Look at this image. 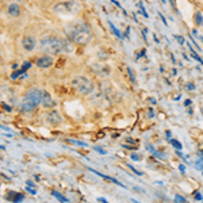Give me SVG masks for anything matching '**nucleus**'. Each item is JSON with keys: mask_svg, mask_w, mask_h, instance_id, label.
<instances>
[{"mask_svg": "<svg viewBox=\"0 0 203 203\" xmlns=\"http://www.w3.org/2000/svg\"><path fill=\"white\" fill-rule=\"evenodd\" d=\"M175 37H176L177 42L180 43V45H183V43H184V38H183V37H180V35H175Z\"/></svg>", "mask_w": 203, "mask_h": 203, "instance_id": "nucleus-26", "label": "nucleus"}, {"mask_svg": "<svg viewBox=\"0 0 203 203\" xmlns=\"http://www.w3.org/2000/svg\"><path fill=\"white\" fill-rule=\"evenodd\" d=\"M190 104H191V100H190V99H187V100L184 102V106H190Z\"/></svg>", "mask_w": 203, "mask_h": 203, "instance_id": "nucleus-39", "label": "nucleus"}, {"mask_svg": "<svg viewBox=\"0 0 203 203\" xmlns=\"http://www.w3.org/2000/svg\"><path fill=\"white\" fill-rule=\"evenodd\" d=\"M67 35L72 42L77 45H87L92 39V31L88 27L87 23L84 22H77L72 24L69 28H67Z\"/></svg>", "mask_w": 203, "mask_h": 203, "instance_id": "nucleus-2", "label": "nucleus"}, {"mask_svg": "<svg viewBox=\"0 0 203 203\" xmlns=\"http://www.w3.org/2000/svg\"><path fill=\"white\" fill-rule=\"evenodd\" d=\"M79 4L76 2H65V3H60L54 7L56 12H76L79 11Z\"/></svg>", "mask_w": 203, "mask_h": 203, "instance_id": "nucleus-5", "label": "nucleus"}, {"mask_svg": "<svg viewBox=\"0 0 203 203\" xmlns=\"http://www.w3.org/2000/svg\"><path fill=\"white\" fill-rule=\"evenodd\" d=\"M146 149H148V150H150V152H152V153H154V152H156V150H154L153 148H152V146H150V145H148V146H146Z\"/></svg>", "mask_w": 203, "mask_h": 203, "instance_id": "nucleus-35", "label": "nucleus"}, {"mask_svg": "<svg viewBox=\"0 0 203 203\" xmlns=\"http://www.w3.org/2000/svg\"><path fill=\"white\" fill-rule=\"evenodd\" d=\"M202 173H203V171H202Z\"/></svg>", "mask_w": 203, "mask_h": 203, "instance_id": "nucleus-45", "label": "nucleus"}, {"mask_svg": "<svg viewBox=\"0 0 203 203\" xmlns=\"http://www.w3.org/2000/svg\"><path fill=\"white\" fill-rule=\"evenodd\" d=\"M187 88H188V89H194V84H187Z\"/></svg>", "mask_w": 203, "mask_h": 203, "instance_id": "nucleus-40", "label": "nucleus"}, {"mask_svg": "<svg viewBox=\"0 0 203 203\" xmlns=\"http://www.w3.org/2000/svg\"><path fill=\"white\" fill-rule=\"evenodd\" d=\"M69 144H73V145H76V146H87V144L85 142H81V141H77V140H68Z\"/></svg>", "mask_w": 203, "mask_h": 203, "instance_id": "nucleus-17", "label": "nucleus"}, {"mask_svg": "<svg viewBox=\"0 0 203 203\" xmlns=\"http://www.w3.org/2000/svg\"><path fill=\"white\" fill-rule=\"evenodd\" d=\"M127 75L130 77V81H131L133 84H136V76H134V73H133V71H131V68H130V67H127Z\"/></svg>", "mask_w": 203, "mask_h": 203, "instance_id": "nucleus-18", "label": "nucleus"}, {"mask_svg": "<svg viewBox=\"0 0 203 203\" xmlns=\"http://www.w3.org/2000/svg\"><path fill=\"white\" fill-rule=\"evenodd\" d=\"M41 99H42V89L38 88H31L28 89L24 95L23 100L20 102V110L23 112H31L41 104Z\"/></svg>", "mask_w": 203, "mask_h": 203, "instance_id": "nucleus-3", "label": "nucleus"}, {"mask_svg": "<svg viewBox=\"0 0 203 203\" xmlns=\"http://www.w3.org/2000/svg\"><path fill=\"white\" fill-rule=\"evenodd\" d=\"M127 166H129V168L131 169V171H133V172L136 173V175H138V176H142V172H140V171H138V169H136V168H134V166H133L131 164H127Z\"/></svg>", "mask_w": 203, "mask_h": 203, "instance_id": "nucleus-23", "label": "nucleus"}, {"mask_svg": "<svg viewBox=\"0 0 203 203\" xmlns=\"http://www.w3.org/2000/svg\"><path fill=\"white\" fill-rule=\"evenodd\" d=\"M99 202H102V203H107V201H106L104 198H99Z\"/></svg>", "mask_w": 203, "mask_h": 203, "instance_id": "nucleus-41", "label": "nucleus"}, {"mask_svg": "<svg viewBox=\"0 0 203 203\" xmlns=\"http://www.w3.org/2000/svg\"><path fill=\"white\" fill-rule=\"evenodd\" d=\"M161 3H162V4H166V2H165V0H161Z\"/></svg>", "mask_w": 203, "mask_h": 203, "instance_id": "nucleus-43", "label": "nucleus"}, {"mask_svg": "<svg viewBox=\"0 0 203 203\" xmlns=\"http://www.w3.org/2000/svg\"><path fill=\"white\" fill-rule=\"evenodd\" d=\"M8 14H10L12 18H18V16L20 15V7H19V4H16V3L8 4Z\"/></svg>", "mask_w": 203, "mask_h": 203, "instance_id": "nucleus-11", "label": "nucleus"}, {"mask_svg": "<svg viewBox=\"0 0 203 203\" xmlns=\"http://www.w3.org/2000/svg\"><path fill=\"white\" fill-rule=\"evenodd\" d=\"M186 198L184 196H181V195H176L175 196V203H186Z\"/></svg>", "mask_w": 203, "mask_h": 203, "instance_id": "nucleus-21", "label": "nucleus"}, {"mask_svg": "<svg viewBox=\"0 0 203 203\" xmlns=\"http://www.w3.org/2000/svg\"><path fill=\"white\" fill-rule=\"evenodd\" d=\"M22 73H24V72L22 71V69H20V71H16V72H14V73H12V75H11V77H12V79H16V77H18V76H20V75H22Z\"/></svg>", "mask_w": 203, "mask_h": 203, "instance_id": "nucleus-25", "label": "nucleus"}, {"mask_svg": "<svg viewBox=\"0 0 203 203\" xmlns=\"http://www.w3.org/2000/svg\"><path fill=\"white\" fill-rule=\"evenodd\" d=\"M108 26H110V28H111V30H112V32H114V34H115V35L118 37V38H119V39H123V37L121 35V32L116 30V28H115V26H114V24H112L111 22H110V20H108Z\"/></svg>", "mask_w": 203, "mask_h": 203, "instance_id": "nucleus-16", "label": "nucleus"}, {"mask_svg": "<svg viewBox=\"0 0 203 203\" xmlns=\"http://www.w3.org/2000/svg\"><path fill=\"white\" fill-rule=\"evenodd\" d=\"M28 68H31V62H28V61H26V62L23 64V67H22V71H23V72H26Z\"/></svg>", "mask_w": 203, "mask_h": 203, "instance_id": "nucleus-24", "label": "nucleus"}, {"mask_svg": "<svg viewBox=\"0 0 203 203\" xmlns=\"http://www.w3.org/2000/svg\"><path fill=\"white\" fill-rule=\"evenodd\" d=\"M72 87L79 93H83V95H88V93L93 91V83L85 76H76L72 80Z\"/></svg>", "mask_w": 203, "mask_h": 203, "instance_id": "nucleus-4", "label": "nucleus"}, {"mask_svg": "<svg viewBox=\"0 0 203 203\" xmlns=\"http://www.w3.org/2000/svg\"><path fill=\"white\" fill-rule=\"evenodd\" d=\"M138 7H140V10H141V12H142V15L145 16V18H148V12H146V10H145V7H144V4H142V2H138V4H137Z\"/></svg>", "mask_w": 203, "mask_h": 203, "instance_id": "nucleus-20", "label": "nucleus"}, {"mask_svg": "<svg viewBox=\"0 0 203 203\" xmlns=\"http://www.w3.org/2000/svg\"><path fill=\"white\" fill-rule=\"evenodd\" d=\"M26 190H27L30 194H32V195H35V194H37V191H35V190H30V188H26Z\"/></svg>", "mask_w": 203, "mask_h": 203, "instance_id": "nucleus-37", "label": "nucleus"}, {"mask_svg": "<svg viewBox=\"0 0 203 203\" xmlns=\"http://www.w3.org/2000/svg\"><path fill=\"white\" fill-rule=\"evenodd\" d=\"M24 199V196L22 194H19V192H8L7 194V201H10V202H15V203H18V202H22Z\"/></svg>", "mask_w": 203, "mask_h": 203, "instance_id": "nucleus-12", "label": "nucleus"}, {"mask_svg": "<svg viewBox=\"0 0 203 203\" xmlns=\"http://www.w3.org/2000/svg\"><path fill=\"white\" fill-rule=\"evenodd\" d=\"M133 203H138V202H137V201H134V199H133Z\"/></svg>", "mask_w": 203, "mask_h": 203, "instance_id": "nucleus-44", "label": "nucleus"}, {"mask_svg": "<svg viewBox=\"0 0 203 203\" xmlns=\"http://www.w3.org/2000/svg\"><path fill=\"white\" fill-rule=\"evenodd\" d=\"M158 15H160V18H161V20H162V23H164L165 26H166V20H165V18H164V15H162L161 12H158Z\"/></svg>", "mask_w": 203, "mask_h": 203, "instance_id": "nucleus-32", "label": "nucleus"}, {"mask_svg": "<svg viewBox=\"0 0 203 203\" xmlns=\"http://www.w3.org/2000/svg\"><path fill=\"white\" fill-rule=\"evenodd\" d=\"M191 41H192V43H194V45H195V47H198V49H201V47H199V45H198V43H196V42H195V39H194V38H192V37H191Z\"/></svg>", "mask_w": 203, "mask_h": 203, "instance_id": "nucleus-36", "label": "nucleus"}, {"mask_svg": "<svg viewBox=\"0 0 203 203\" xmlns=\"http://www.w3.org/2000/svg\"><path fill=\"white\" fill-rule=\"evenodd\" d=\"M169 142H171V145H172L173 148H176V149H181L183 148V145L177 140H169Z\"/></svg>", "mask_w": 203, "mask_h": 203, "instance_id": "nucleus-19", "label": "nucleus"}, {"mask_svg": "<svg viewBox=\"0 0 203 203\" xmlns=\"http://www.w3.org/2000/svg\"><path fill=\"white\" fill-rule=\"evenodd\" d=\"M194 22H195V24H196V26H202V24H203V15H202V12H199V11L195 12Z\"/></svg>", "mask_w": 203, "mask_h": 203, "instance_id": "nucleus-13", "label": "nucleus"}, {"mask_svg": "<svg viewBox=\"0 0 203 203\" xmlns=\"http://www.w3.org/2000/svg\"><path fill=\"white\" fill-rule=\"evenodd\" d=\"M179 171H180L181 173H184V172H186V166L183 165V164H181V165H179Z\"/></svg>", "mask_w": 203, "mask_h": 203, "instance_id": "nucleus-31", "label": "nucleus"}, {"mask_svg": "<svg viewBox=\"0 0 203 203\" xmlns=\"http://www.w3.org/2000/svg\"><path fill=\"white\" fill-rule=\"evenodd\" d=\"M35 45H37V42L32 35H24L22 38V47L26 52H32L35 49Z\"/></svg>", "mask_w": 203, "mask_h": 203, "instance_id": "nucleus-6", "label": "nucleus"}, {"mask_svg": "<svg viewBox=\"0 0 203 203\" xmlns=\"http://www.w3.org/2000/svg\"><path fill=\"white\" fill-rule=\"evenodd\" d=\"M46 121H47V123L57 125V123H60L61 122V116H60V114L57 111H52V112H49L46 115Z\"/></svg>", "mask_w": 203, "mask_h": 203, "instance_id": "nucleus-10", "label": "nucleus"}, {"mask_svg": "<svg viewBox=\"0 0 203 203\" xmlns=\"http://www.w3.org/2000/svg\"><path fill=\"white\" fill-rule=\"evenodd\" d=\"M146 115H148V118H153V116H154L153 110H152V108H149V110H148V114H146Z\"/></svg>", "mask_w": 203, "mask_h": 203, "instance_id": "nucleus-28", "label": "nucleus"}, {"mask_svg": "<svg viewBox=\"0 0 203 203\" xmlns=\"http://www.w3.org/2000/svg\"><path fill=\"white\" fill-rule=\"evenodd\" d=\"M153 154H154V156H156L157 158H164V153H158V152H154Z\"/></svg>", "mask_w": 203, "mask_h": 203, "instance_id": "nucleus-30", "label": "nucleus"}, {"mask_svg": "<svg viewBox=\"0 0 203 203\" xmlns=\"http://www.w3.org/2000/svg\"><path fill=\"white\" fill-rule=\"evenodd\" d=\"M131 160H134V161H140L141 157L138 156V154H131Z\"/></svg>", "mask_w": 203, "mask_h": 203, "instance_id": "nucleus-29", "label": "nucleus"}, {"mask_svg": "<svg viewBox=\"0 0 203 203\" xmlns=\"http://www.w3.org/2000/svg\"><path fill=\"white\" fill-rule=\"evenodd\" d=\"M52 64H53L52 56L45 54V56H42V57H39V58H37V65H38L39 68H42V69L52 67Z\"/></svg>", "mask_w": 203, "mask_h": 203, "instance_id": "nucleus-9", "label": "nucleus"}, {"mask_svg": "<svg viewBox=\"0 0 203 203\" xmlns=\"http://www.w3.org/2000/svg\"><path fill=\"white\" fill-rule=\"evenodd\" d=\"M141 56H145V50H142V52L140 53V54H137V58H140Z\"/></svg>", "mask_w": 203, "mask_h": 203, "instance_id": "nucleus-38", "label": "nucleus"}, {"mask_svg": "<svg viewBox=\"0 0 203 203\" xmlns=\"http://www.w3.org/2000/svg\"><path fill=\"white\" fill-rule=\"evenodd\" d=\"M92 71L97 73V75H102V76H108L110 75V68L104 64H93L91 65Z\"/></svg>", "mask_w": 203, "mask_h": 203, "instance_id": "nucleus-7", "label": "nucleus"}, {"mask_svg": "<svg viewBox=\"0 0 203 203\" xmlns=\"http://www.w3.org/2000/svg\"><path fill=\"white\" fill-rule=\"evenodd\" d=\"M196 169L203 171V157H199V160L196 161Z\"/></svg>", "mask_w": 203, "mask_h": 203, "instance_id": "nucleus-22", "label": "nucleus"}, {"mask_svg": "<svg viewBox=\"0 0 203 203\" xmlns=\"http://www.w3.org/2000/svg\"><path fill=\"white\" fill-rule=\"evenodd\" d=\"M148 102H150V104H156L157 102H156V99H154V97H149L148 99Z\"/></svg>", "mask_w": 203, "mask_h": 203, "instance_id": "nucleus-33", "label": "nucleus"}, {"mask_svg": "<svg viewBox=\"0 0 203 203\" xmlns=\"http://www.w3.org/2000/svg\"><path fill=\"white\" fill-rule=\"evenodd\" d=\"M52 195H53V196H56L60 202H65V203L69 202V199H67V198L64 196V195H61V194L58 192V191H52Z\"/></svg>", "mask_w": 203, "mask_h": 203, "instance_id": "nucleus-15", "label": "nucleus"}, {"mask_svg": "<svg viewBox=\"0 0 203 203\" xmlns=\"http://www.w3.org/2000/svg\"><path fill=\"white\" fill-rule=\"evenodd\" d=\"M39 50L47 56L60 54L64 50H71L67 41L56 35H45L39 41Z\"/></svg>", "mask_w": 203, "mask_h": 203, "instance_id": "nucleus-1", "label": "nucleus"}, {"mask_svg": "<svg viewBox=\"0 0 203 203\" xmlns=\"http://www.w3.org/2000/svg\"><path fill=\"white\" fill-rule=\"evenodd\" d=\"M95 150H96V152H99V153H102V154H104V153H106L104 150H103V149H100V148H95Z\"/></svg>", "mask_w": 203, "mask_h": 203, "instance_id": "nucleus-34", "label": "nucleus"}, {"mask_svg": "<svg viewBox=\"0 0 203 203\" xmlns=\"http://www.w3.org/2000/svg\"><path fill=\"white\" fill-rule=\"evenodd\" d=\"M41 104L43 106V107H53L56 103H54V100H53V97L52 95L49 93L47 91H45V89H42V99H41Z\"/></svg>", "mask_w": 203, "mask_h": 203, "instance_id": "nucleus-8", "label": "nucleus"}, {"mask_svg": "<svg viewBox=\"0 0 203 203\" xmlns=\"http://www.w3.org/2000/svg\"><path fill=\"white\" fill-rule=\"evenodd\" d=\"M203 196H202V194H199V192H195V201H202Z\"/></svg>", "mask_w": 203, "mask_h": 203, "instance_id": "nucleus-27", "label": "nucleus"}, {"mask_svg": "<svg viewBox=\"0 0 203 203\" xmlns=\"http://www.w3.org/2000/svg\"><path fill=\"white\" fill-rule=\"evenodd\" d=\"M187 46L190 47V53H191V56H192V58H194V60H196L198 62H201V64L203 65V58H201V57H199V54H198V53L194 50V49H192V46H191L190 43H187Z\"/></svg>", "mask_w": 203, "mask_h": 203, "instance_id": "nucleus-14", "label": "nucleus"}, {"mask_svg": "<svg viewBox=\"0 0 203 203\" xmlns=\"http://www.w3.org/2000/svg\"><path fill=\"white\" fill-rule=\"evenodd\" d=\"M23 0H14V3H22Z\"/></svg>", "mask_w": 203, "mask_h": 203, "instance_id": "nucleus-42", "label": "nucleus"}]
</instances>
